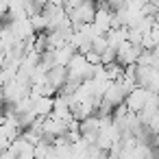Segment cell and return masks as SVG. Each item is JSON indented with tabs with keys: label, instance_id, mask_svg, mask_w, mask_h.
I'll return each instance as SVG.
<instances>
[{
	"label": "cell",
	"instance_id": "obj_1",
	"mask_svg": "<svg viewBox=\"0 0 159 159\" xmlns=\"http://www.w3.org/2000/svg\"><path fill=\"white\" fill-rule=\"evenodd\" d=\"M96 11H98V7L94 5V0H89V2H83L79 7H74L68 16H70L72 24H94Z\"/></svg>",
	"mask_w": 159,
	"mask_h": 159
},
{
	"label": "cell",
	"instance_id": "obj_2",
	"mask_svg": "<svg viewBox=\"0 0 159 159\" xmlns=\"http://www.w3.org/2000/svg\"><path fill=\"white\" fill-rule=\"evenodd\" d=\"M148 96H150V89H146V87H137L135 92H131V94L126 96L124 105L129 107V111H133V113H142L144 107H146V102H148Z\"/></svg>",
	"mask_w": 159,
	"mask_h": 159
},
{
	"label": "cell",
	"instance_id": "obj_3",
	"mask_svg": "<svg viewBox=\"0 0 159 159\" xmlns=\"http://www.w3.org/2000/svg\"><path fill=\"white\" fill-rule=\"evenodd\" d=\"M113 11L111 9H98L96 11V18H94V29L100 33V35H107L111 29H113Z\"/></svg>",
	"mask_w": 159,
	"mask_h": 159
},
{
	"label": "cell",
	"instance_id": "obj_4",
	"mask_svg": "<svg viewBox=\"0 0 159 159\" xmlns=\"http://www.w3.org/2000/svg\"><path fill=\"white\" fill-rule=\"evenodd\" d=\"M124 100H126V94H124V89L120 87V83H111V85H109V89H107V92H105V96H102V102H107L111 109H116V107L124 105Z\"/></svg>",
	"mask_w": 159,
	"mask_h": 159
},
{
	"label": "cell",
	"instance_id": "obj_5",
	"mask_svg": "<svg viewBox=\"0 0 159 159\" xmlns=\"http://www.w3.org/2000/svg\"><path fill=\"white\" fill-rule=\"evenodd\" d=\"M68 68H61V66H57V68H52L50 72H48V85L50 87H55L57 92H61L63 89V85L68 83Z\"/></svg>",
	"mask_w": 159,
	"mask_h": 159
},
{
	"label": "cell",
	"instance_id": "obj_6",
	"mask_svg": "<svg viewBox=\"0 0 159 159\" xmlns=\"http://www.w3.org/2000/svg\"><path fill=\"white\" fill-rule=\"evenodd\" d=\"M85 59H87V63H89V66H102L100 55H98V52H94V50H92V52H87V55H85Z\"/></svg>",
	"mask_w": 159,
	"mask_h": 159
}]
</instances>
